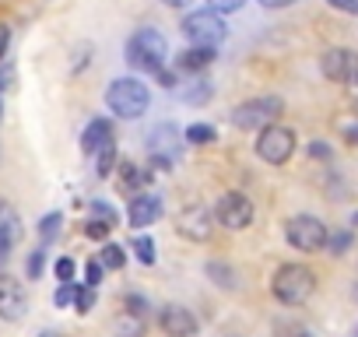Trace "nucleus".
<instances>
[{"label":"nucleus","instance_id":"nucleus-19","mask_svg":"<svg viewBox=\"0 0 358 337\" xmlns=\"http://www.w3.org/2000/svg\"><path fill=\"white\" fill-rule=\"evenodd\" d=\"M179 95H183V102H190V106H204V102L215 95V88H211V81H208L204 74H194V81L179 92Z\"/></svg>","mask_w":358,"mask_h":337},{"label":"nucleus","instance_id":"nucleus-9","mask_svg":"<svg viewBox=\"0 0 358 337\" xmlns=\"http://www.w3.org/2000/svg\"><path fill=\"white\" fill-rule=\"evenodd\" d=\"M320 71H323V78H330L337 85L358 88V53L355 50H327L320 57Z\"/></svg>","mask_w":358,"mask_h":337},{"label":"nucleus","instance_id":"nucleus-18","mask_svg":"<svg viewBox=\"0 0 358 337\" xmlns=\"http://www.w3.org/2000/svg\"><path fill=\"white\" fill-rule=\"evenodd\" d=\"M113 337H144V313H134V309L120 313L113 320Z\"/></svg>","mask_w":358,"mask_h":337},{"label":"nucleus","instance_id":"nucleus-16","mask_svg":"<svg viewBox=\"0 0 358 337\" xmlns=\"http://www.w3.org/2000/svg\"><path fill=\"white\" fill-rule=\"evenodd\" d=\"M211 60H215V50L211 46H190V50H183V53L176 57V71L201 74V71L211 67Z\"/></svg>","mask_w":358,"mask_h":337},{"label":"nucleus","instance_id":"nucleus-2","mask_svg":"<svg viewBox=\"0 0 358 337\" xmlns=\"http://www.w3.org/2000/svg\"><path fill=\"white\" fill-rule=\"evenodd\" d=\"M106 109L120 120H141L151 106V88L141 78H113L106 85Z\"/></svg>","mask_w":358,"mask_h":337},{"label":"nucleus","instance_id":"nucleus-30","mask_svg":"<svg viewBox=\"0 0 358 337\" xmlns=\"http://www.w3.org/2000/svg\"><path fill=\"white\" fill-rule=\"evenodd\" d=\"M53 302L57 306H71L74 302V281H60V288L53 292Z\"/></svg>","mask_w":358,"mask_h":337},{"label":"nucleus","instance_id":"nucleus-3","mask_svg":"<svg viewBox=\"0 0 358 337\" xmlns=\"http://www.w3.org/2000/svg\"><path fill=\"white\" fill-rule=\"evenodd\" d=\"M271 292L281 306H302L316 292V274L306 264H281L271 278Z\"/></svg>","mask_w":358,"mask_h":337},{"label":"nucleus","instance_id":"nucleus-1","mask_svg":"<svg viewBox=\"0 0 358 337\" xmlns=\"http://www.w3.org/2000/svg\"><path fill=\"white\" fill-rule=\"evenodd\" d=\"M123 57H127L130 71H137V74H158L165 67V60H169V39L158 29H151V25L148 29H137L127 39Z\"/></svg>","mask_w":358,"mask_h":337},{"label":"nucleus","instance_id":"nucleus-32","mask_svg":"<svg viewBox=\"0 0 358 337\" xmlns=\"http://www.w3.org/2000/svg\"><path fill=\"white\" fill-rule=\"evenodd\" d=\"M53 271H57V278H60V281H74V260H67V257H64V260H57V267H53Z\"/></svg>","mask_w":358,"mask_h":337},{"label":"nucleus","instance_id":"nucleus-34","mask_svg":"<svg viewBox=\"0 0 358 337\" xmlns=\"http://www.w3.org/2000/svg\"><path fill=\"white\" fill-rule=\"evenodd\" d=\"M99 281H102V264H99V260H92V264H88V285L95 288Z\"/></svg>","mask_w":358,"mask_h":337},{"label":"nucleus","instance_id":"nucleus-15","mask_svg":"<svg viewBox=\"0 0 358 337\" xmlns=\"http://www.w3.org/2000/svg\"><path fill=\"white\" fill-rule=\"evenodd\" d=\"M18 236H22V218H18V211L4 197H0V260L11 253V246L18 243Z\"/></svg>","mask_w":358,"mask_h":337},{"label":"nucleus","instance_id":"nucleus-22","mask_svg":"<svg viewBox=\"0 0 358 337\" xmlns=\"http://www.w3.org/2000/svg\"><path fill=\"white\" fill-rule=\"evenodd\" d=\"M99 264H102V267H109V271H120V267L127 264V253H123V246H116V243H106V246H102V253H99Z\"/></svg>","mask_w":358,"mask_h":337},{"label":"nucleus","instance_id":"nucleus-35","mask_svg":"<svg viewBox=\"0 0 358 337\" xmlns=\"http://www.w3.org/2000/svg\"><path fill=\"white\" fill-rule=\"evenodd\" d=\"M162 4H165V8H172V11H190V8L197 4V0H162Z\"/></svg>","mask_w":358,"mask_h":337},{"label":"nucleus","instance_id":"nucleus-33","mask_svg":"<svg viewBox=\"0 0 358 337\" xmlns=\"http://www.w3.org/2000/svg\"><path fill=\"white\" fill-rule=\"evenodd\" d=\"M257 4H260L264 11H285V8L295 4V0H257Z\"/></svg>","mask_w":358,"mask_h":337},{"label":"nucleus","instance_id":"nucleus-39","mask_svg":"<svg viewBox=\"0 0 358 337\" xmlns=\"http://www.w3.org/2000/svg\"><path fill=\"white\" fill-rule=\"evenodd\" d=\"M0 113H4V99H0Z\"/></svg>","mask_w":358,"mask_h":337},{"label":"nucleus","instance_id":"nucleus-23","mask_svg":"<svg viewBox=\"0 0 358 337\" xmlns=\"http://www.w3.org/2000/svg\"><path fill=\"white\" fill-rule=\"evenodd\" d=\"M183 137H187L190 144H215L218 134H215V127H208V123H190Z\"/></svg>","mask_w":358,"mask_h":337},{"label":"nucleus","instance_id":"nucleus-21","mask_svg":"<svg viewBox=\"0 0 358 337\" xmlns=\"http://www.w3.org/2000/svg\"><path fill=\"white\" fill-rule=\"evenodd\" d=\"M120 183H123V190H127V194H134V197H137V194H141V187L148 183V173H141V168H137L134 162H123V165H120Z\"/></svg>","mask_w":358,"mask_h":337},{"label":"nucleus","instance_id":"nucleus-12","mask_svg":"<svg viewBox=\"0 0 358 337\" xmlns=\"http://www.w3.org/2000/svg\"><path fill=\"white\" fill-rule=\"evenodd\" d=\"M148 151H151V162L155 165L169 168L176 162V155H179V134H176V127L172 123H158L148 134Z\"/></svg>","mask_w":358,"mask_h":337},{"label":"nucleus","instance_id":"nucleus-20","mask_svg":"<svg viewBox=\"0 0 358 337\" xmlns=\"http://www.w3.org/2000/svg\"><path fill=\"white\" fill-rule=\"evenodd\" d=\"M113 165H116V141L109 137V141L95 151V176H99V180H109V176H113Z\"/></svg>","mask_w":358,"mask_h":337},{"label":"nucleus","instance_id":"nucleus-14","mask_svg":"<svg viewBox=\"0 0 358 337\" xmlns=\"http://www.w3.org/2000/svg\"><path fill=\"white\" fill-rule=\"evenodd\" d=\"M127 218H130L134 229H148V225H155V222L162 218V197H158V194H137V197L130 201Z\"/></svg>","mask_w":358,"mask_h":337},{"label":"nucleus","instance_id":"nucleus-29","mask_svg":"<svg viewBox=\"0 0 358 337\" xmlns=\"http://www.w3.org/2000/svg\"><path fill=\"white\" fill-rule=\"evenodd\" d=\"M109 232H113V225H106V222H99V218H92V222L85 225V236H88V239H106Z\"/></svg>","mask_w":358,"mask_h":337},{"label":"nucleus","instance_id":"nucleus-7","mask_svg":"<svg viewBox=\"0 0 358 337\" xmlns=\"http://www.w3.org/2000/svg\"><path fill=\"white\" fill-rule=\"evenodd\" d=\"M257 155L267 165H285L295 155V130H288L281 123H267L257 137Z\"/></svg>","mask_w":358,"mask_h":337},{"label":"nucleus","instance_id":"nucleus-28","mask_svg":"<svg viewBox=\"0 0 358 337\" xmlns=\"http://www.w3.org/2000/svg\"><path fill=\"white\" fill-rule=\"evenodd\" d=\"M57 232H60V215H46V218H43V225H39V236H43V243H50Z\"/></svg>","mask_w":358,"mask_h":337},{"label":"nucleus","instance_id":"nucleus-6","mask_svg":"<svg viewBox=\"0 0 358 337\" xmlns=\"http://www.w3.org/2000/svg\"><path fill=\"white\" fill-rule=\"evenodd\" d=\"M281 113H285V102H281L278 95H260V99H250V102L236 106L232 123H236L239 130H264V127L274 123Z\"/></svg>","mask_w":358,"mask_h":337},{"label":"nucleus","instance_id":"nucleus-13","mask_svg":"<svg viewBox=\"0 0 358 337\" xmlns=\"http://www.w3.org/2000/svg\"><path fill=\"white\" fill-rule=\"evenodd\" d=\"M158 323H162L165 337H197V330H201L197 316L187 306H165L162 316H158Z\"/></svg>","mask_w":358,"mask_h":337},{"label":"nucleus","instance_id":"nucleus-24","mask_svg":"<svg viewBox=\"0 0 358 337\" xmlns=\"http://www.w3.org/2000/svg\"><path fill=\"white\" fill-rule=\"evenodd\" d=\"M130 250H134V257H137L144 267H151V264H155V243H151L148 236H134Z\"/></svg>","mask_w":358,"mask_h":337},{"label":"nucleus","instance_id":"nucleus-10","mask_svg":"<svg viewBox=\"0 0 358 337\" xmlns=\"http://www.w3.org/2000/svg\"><path fill=\"white\" fill-rule=\"evenodd\" d=\"M29 313V292L18 278L11 274H0V320L18 323Z\"/></svg>","mask_w":358,"mask_h":337},{"label":"nucleus","instance_id":"nucleus-25","mask_svg":"<svg viewBox=\"0 0 358 337\" xmlns=\"http://www.w3.org/2000/svg\"><path fill=\"white\" fill-rule=\"evenodd\" d=\"M74 306H78V313H92V306H95V288L88 285V288H74Z\"/></svg>","mask_w":358,"mask_h":337},{"label":"nucleus","instance_id":"nucleus-17","mask_svg":"<svg viewBox=\"0 0 358 337\" xmlns=\"http://www.w3.org/2000/svg\"><path fill=\"white\" fill-rule=\"evenodd\" d=\"M109 137H113V123H109L106 116H99V120H92V123L85 127V134H81V151H85V155H95Z\"/></svg>","mask_w":358,"mask_h":337},{"label":"nucleus","instance_id":"nucleus-38","mask_svg":"<svg viewBox=\"0 0 358 337\" xmlns=\"http://www.w3.org/2000/svg\"><path fill=\"white\" fill-rule=\"evenodd\" d=\"M348 243H351V236H337V239H334V243H327V246H330L334 253H341V250H344Z\"/></svg>","mask_w":358,"mask_h":337},{"label":"nucleus","instance_id":"nucleus-27","mask_svg":"<svg viewBox=\"0 0 358 337\" xmlns=\"http://www.w3.org/2000/svg\"><path fill=\"white\" fill-rule=\"evenodd\" d=\"M92 215H95L99 222H106V225H116V208L106 204V201H92Z\"/></svg>","mask_w":358,"mask_h":337},{"label":"nucleus","instance_id":"nucleus-40","mask_svg":"<svg viewBox=\"0 0 358 337\" xmlns=\"http://www.w3.org/2000/svg\"><path fill=\"white\" fill-rule=\"evenodd\" d=\"M355 15H358V0H355Z\"/></svg>","mask_w":358,"mask_h":337},{"label":"nucleus","instance_id":"nucleus-26","mask_svg":"<svg viewBox=\"0 0 358 337\" xmlns=\"http://www.w3.org/2000/svg\"><path fill=\"white\" fill-rule=\"evenodd\" d=\"M208 8L218 11V15H236L246 8V0H208Z\"/></svg>","mask_w":358,"mask_h":337},{"label":"nucleus","instance_id":"nucleus-5","mask_svg":"<svg viewBox=\"0 0 358 337\" xmlns=\"http://www.w3.org/2000/svg\"><path fill=\"white\" fill-rule=\"evenodd\" d=\"M285 239H288L299 253H320V250L330 243L327 225H323L316 215H295V218H288V225H285Z\"/></svg>","mask_w":358,"mask_h":337},{"label":"nucleus","instance_id":"nucleus-37","mask_svg":"<svg viewBox=\"0 0 358 337\" xmlns=\"http://www.w3.org/2000/svg\"><path fill=\"white\" fill-rule=\"evenodd\" d=\"M330 8H337V11H348V15H355V0H327Z\"/></svg>","mask_w":358,"mask_h":337},{"label":"nucleus","instance_id":"nucleus-8","mask_svg":"<svg viewBox=\"0 0 358 337\" xmlns=\"http://www.w3.org/2000/svg\"><path fill=\"white\" fill-rule=\"evenodd\" d=\"M215 218H218L225 229L243 232V229L253 222V201H250L246 194H239V190H225V194L218 197V204H215Z\"/></svg>","mask_w":358,"mask_h":337},{"label":"nucleus","instance_id":"nucleus-4","mask_svg":"<svg viewBox=\"0 0 358 337\" xmlns=\"http://www.w3.org/2000/svg\"><path fill=\"white\" fill-rule=\"evenodd\" d=\"M183 36L190 39V46H218V43H225V36H229V25H225V18L218 15V11H211V8H197V11H187V18H183Z\"/></svg>","mask_w":358,"mask_h":337},{"label":"nucleus","instance_id":"nucleus-11","mask_svg":"<svg viewBox=\"0 0 358 337\" xmlns=\"http://www.w3.org/2000/svg\"><path fill=\"white\" fill-rule=\"evenodd\" d=\"M176 232L190 243H208L211 239V211L204 204H190L176 215Z\"/></svg>","mask_w":358,"mask_h":337},{"label":"nucleus","instance_id":"nucleus-36","mask_svg":"<svg viewBox=\"0 0 358 337\" xmlns=\"http://www.w3.org/2000/svg\"><path fill=\"white\" fill-rule=\"evenodd\" d=\"M8 46H11V29H8V25H0V60H4Z\"/></svg>","mask_w":358,"mask_h":337},{"label":"nucleus","instance_id":"nucleus-31","mask_svg":"<svg viewBox=\"0 0 358 337\" xmlns=\"http://www.w3.org/2000/svg\"><path fill=\"white\" fill-rule=\"evenodd\" d=\"M43 264H46V250H36L29 257V278H39L43 274Z\"/></svg>","mask_w":358,"mask_h":337}]
</instances>
